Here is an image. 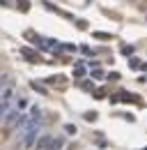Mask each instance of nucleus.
<instances>
[{"mask_svg":"<svg viewBox=\"0 0 147 150\" xmlns=\"http://www.w3.org/2000/svg\"><path fill=\"white\" fill-rule=\"evenodd\" d=\"M94 37L101 39V42H108V39H113V35H108V33H94Z\"/></svg>","mask_w":147,"mask_h":150,"instance_id":"39448f33","label":"nucleus"},{"mask_svg":"<svg viewBox=\"0 0 147 150\" xmlns=\"http://www.w3.org/2000/svg\"><path fill=\"white\" fill-rule=\"evenodd\" d=\"M5 83H7V74H5V72H0V88H2Z\"/></svg>","mask_w":147,"mask_h":150,"instance_id":"0eeeda50","label":"nucleus"},{"mask_svg":"<svg viewBox=\"0 0 147 150\" xmlns=\"http://www.w3.org/2000/svg\"><path fill=\"white\" fill-rule=\"evenodd\" d=\"M0 2H5V0H0Z\"/></svg>","mask_w":147,"mask_h":150,"instance_id":"ddd939ff","label":"nucleus"},{"mask_svg":"<svg viewBox=\"0 0 147 150\" xmlns=\"http://www.w3.org/2000/svg\"><path fill=\"white\" fill-rule=\"evenodd\" d=\"M74 76H76V79H80V76H85V69H80V67H76V69H74Z\"/></svg>","mask_w":147,"mask_h":150,"instance_id":"423d86ee","label":"nucleus"},{"mask_svg":"<svg viewBox=\"0 0 147 150\" xmlns=\"http://www.w3.org/2000/svg\"><path fill=\"white\" fill-rule=\"evenodd\" d=\"M28 115H30V120H39V118H41V109H39V106H30V113H28Z\"/></svg>","mask_w":147,"mask_h":150,"instance_id":"20e7f679","label":"nucleus"},{"mask_svg":"<svg viewBox=\"0 0 147 150\" xmlns=\"http://www.w3.org/2000/svg\"><path fill=\"white\" fill-rule=\"evenodd\" d=\"M62 146H64V139L62 136H55V139H51V143H48L46 150H62Z\"/></svg>","mask_w":147,"mask_h":150,"instance_id":"7ed1b4c3","label":"nucleus"},{"mask_svg":"<svg viewBox=\"0 0 147 150\" xmlns=\"http://www.w3.org/2000/svg\"><path fill=\"white\" fill-rule=\"evenodd\" d=\"M64 129L69 132V134H76V127H74V125H67V127H64Z\"/></svg>","mask_w":147,"mask_h":150,"instance_id":"9d476101","label":"nucleus"},{"mask_svg":"<svg viewBox=\"0 0 147 150\" xmlns=\"http://www.w3.org/2000/svg\"><path fill=\"white\" fill-rule=\"evenodd\" d=\"M18 118H21V106L16 104V106H9V109H7V113H5V118H2V120H5V125L14 127Z\"/></svg>","mask_w":147,"mask_h":150,"instance_id":"f257e3e1","label":"nucleus"},{"mask_svg":"<svg viewBox=\"0 0 147 150\" xmlns=\"http://www.w3.org/2000/svg\"><path fill=\"white\" fill-rule=\"evenodd\" d=\"M122 53H124V56H131V53H133V49H131V46H124V49H122Z\"/></svg>","mask_w":147,"mask_h":150,"instance_id":"6e6552de","label":"nucleus"},{"mask_svg":"<svg viewBox=\"0 0 147 150\" xmlns=\"http://www.w3.org/2000/svg\"><path fill=\"white\" fill-rule=\"evenodd\" d=\"M145 5H147V0H145ZM145 5H140V7H145Z\"/></svg>","mask_w":147,"mask_h":150,"instance_id":"f8f14e48","label":"nucleus"},{"mask_svg":"<svg viewBox=\"0 0 147 150\" xmlns=\"http://www.w3.org/2000/svg\"><path fill=\"white\" fill-rule=\"evenodd\" d=\"M51 139H53V136H48V134H44V136H37L35 150H46V148H48V143H51Z\"/></svg>","mask_w":147,"mask_h":150,"instance_id":"f03ea898","label":"nucleus"},{"mask_svg":"<svg viewBox=\"0 0 147 150\" xmlns=\"http://www.w3.org/2000/svg\"><path fill=\"white\" fill-rule=\"evenodd\" d=\"M92 76H94V79H101L104 74H101V69H94V72H92Z\"/></svg>","mask_w":147,"mask_h":150,"instance_id":"1a4fd4ad","label":"nucleus"},{"mask_svg":"<svg viewBox=\"0 0 147 150\" xmlns=\"http://www.w3.org/2000/svg\"><path fill=\"white\" fill-rule=\"evenodd\" d=\"M129 2H133V5H140V0H129Z\"/></svg>","mask_w":147,"mask_h":150,"instance_id":"9b49d317","label":"nucleus"}]
</instances>
